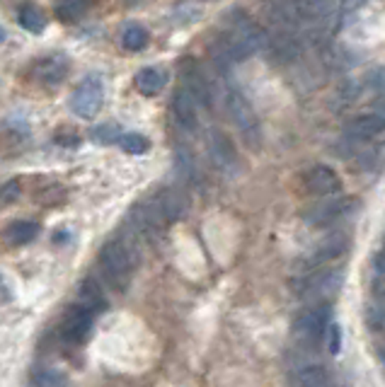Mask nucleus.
I'll return each instance as SVG.
<instances>
[{
	"instance_id": "obj_30",
	"label": "nucleus",
	"mask_w": 385,
	"mask_h": 387,
	"mask_svg": "<svg viewBox=\"0 0 385 387\" xmlns=\"http://www.w3.org/2000/svg\"><path fill=\"white\" fill-rule=\"evenodd\" d=\"M383 303L373 305V308L366 313V320H368V324L373 329H383L385 327V298H380Z\"/></svg>"
},
{
	"instance_id": "obj_24",
	"label": "nucleus",
	"mask_w": 385,
	"mask_h": 387,
	"mask_svg": "<svg viewBox=\"0 0 385 387\" xmlns=\"http://www.w3.org/2000/svg\"><path fill=\"white\" fill-rule=\"evenodd\" d=\"M121 129H119L117 124H102L97 126V129H92V134H90V138L95 140V143L99 145H114L121 140Z\"/></svg>"
},
{
	"instance_id": "obj_34",
	"label": "nucleus",
	"mask_w": 385,
	"mask_h": 387,
	"mask_svg": "<svg viewBox=\"0 0 385 387\" xmlns=\"http://www.w3.org/2000/svg\"><path fill=\"white\" fill-rule=\"evenodd\" d=\"M383 244H385V240H383ZM383 249H385V247H383Z\"/></svg>"
},
{
	"instance_id": "obj_31",
	"label": "nucleus",
	"mask_w": 385,
	"mask_h": 387,
	"mask_svg": "<svg viewBox=\"0 0 385 387\" xmlns=\"http://www.w3.org/2000/svg\"><path fill=\"white\" fill-rule=\"evenodd\" d=\"M327 346H330V353H339L342 334H339V324L337 322H330V327H327Z\"/></svg>"
},
{
	"instance_id": "obj_5",
	"label": "nucleus",
	"mask_w": 385,
	"mask_h": 387,
	"mask_svg": "<svg viewBox=\"0 0 385 387\" xmlns=\"http://www.w3.org/2000/svg\"><path fill=\"white\" fill-rule=\"evenodd\" d=\"M104 102V85L99 75H88L83 83L75 87L73 97H70V109L80 116V119H92Z\"/></svg>"
},
{
	"instance_id": "obj_9",
	"label": "nucleus",
	"mask_w": 385,
	"mask_h": 387,
	"mask_svg": "<svg viewBox=\"0 0 385 387\" xmlns=\"http://www.w3.org/2000/svg\"><path fill=\"white\" fill-rule=\"evenodd\" d=\"M206 150L211 163L216 165L221 172H235L237 169V155L235 148H233V140L228 138L223 131L211 129L206 134Z\"/></svg>"
},
{
	"instance_id": "obj_19",
	"label": "nucleus",
	"mask_w": 385,
	"mask_h": 387,
	"mask_svg": "<svg viewBox=\"0 0 385 387\" xmlns=\"http://www.w3.org/2000/svg\"><path fill=\"white\" fill-rule=\"evenodd\" d=\"M165 80L168 78L160 68H141L136 73V87L150 97V94H158L165 87Z\"/></svg>"
},
{
	"instance_id": "obj_8",
	"label": "nucleus",
	"mask_w": 385,
	"mask_h": 387,
	"mask_svg": "<svg viewBox=\"0 0 385 387\" xmlns=\"http://www.w3.org/2000/svg\"><path fill=\"white\" fill-rule=\"evenodd\" d=\"M303 189L308 193H315V196H335L337 191H342V179L337 177V172L327 165H315V167L306 169L303 172Z\"/></svg>"
},
{
	"instance_id": "obj_14",
	"label": "nucleus",
	"mask_w": 385,
	"mask_h": 387,
	"mask_svg": "<svg viewBox=\"0 0 385 387\" xmlns=\"http://www.w3.org/2000/svg\"><path fill=\"white\" fill-rule=\"evenodd\" d=\"M92 329V313H88L80 305H70L68 313L63 315V334L68 342L83 344L90 337Z\"/></svg>"
},
{
	"instance_id": "obj_23",
	"label": "nucleus",
	"mask_w": 385,
	"mask_h": 387,
	"mask_svg": "<svg viewBox=\"0 0 385 387\" xmlns=\"http://www.w3.org/2000/svg\"><path fill=\"white\" fill-rule=\"evenodd\" d=\"M20 25L25 27L27 32H32V34H39V32H44L46 27V17L39 12V8L34 6H22L20 8Z\"/></svg>"
},
{
	"instance_id": "obj_26",
	"label": "nucleus",
	"mask_w": 385,
	"mask_h": 387,
	"mask_svg": "<svg viewBox=\"0 0 385 387\" xmlns=\"http://www.w3.org/2000/svg\"><path fill=\"white\" fill-rule=\"evenodd\" d=\"M119 143H121V148L126 150L128 155H144V153H148V148H150V140L141 134H124Z\"/></svg>"
},
{
	"instance_id": "obj_29",
	"label": "nucleus",
	"mask_w": 385,
	"mask_h": 387,
	"mask_svg": "<svg viewBox=\"0 0 385 387\" xmlns=\"http://www.w3.org/2000/svg\"><path fill=\"white\" fill-rule=\"evenodd\" d=\"M373 293L385 298V249L373 259Z\"/></svg>"
},
{
	"instance_id": "obj_33",
	"label": "nucleus",
	"mask_w": 385,
	"mask_h": 387,
	"mask_svg": "<svg viewBox=\"0 0 385 387\" xmlns=\"http://www.w3.org/2000/svg\"><path fill=\"white\" fill-rule=\"evenodd\" d=\"M6 39V32H3V27H0V41Z\"/></svg>"
},
{
	"instance_id": "obj_2",
	"label": "nucleus",
	"mask_w": 385,
	"mask_h": 387,
	"mask_svg": "<svg viewBox=\"0 0 385 387\" xmlns=\"http://www.w3.org/2000/svg\"><path fill=\"white\" fill-rule=\"evenodd\" d=\"M339 288H342L339 269H317V271H310L303 278H298V281H293V291H296L298 298L310 300L313 305H322Z\"/></svg>"
},
{
	"instance_id": "obj_16",
	"label": "nucleus",
	"mask_w": 385,
	"mask_h": 387,
	"mask_svg": "<svg viewBox=\"0 0 385 387\" xmlns=\"http://www.w3.org/2000/svg\"><path fill=\"white\" fill-rule=\"evenodd\" d=\"M172 119H175V124H177L179 129H184V131H194V129H197V124H199V119H197V102H194L182 87H177V90H175V94H172Z\"/></svg>"
},
{
	"instance_id": "obj_28",
	"label": "nucleus",
	"mask_w": 385,
	"mask_h": 387,
	"mask_svg": "<svg viewBox=\"0 0 385 387\" xmlns=\"http://www.w3.org/2000/svg\"><path fill=\"white\" fill-rule=\"evenodd\" d=\"M88 10L85 3H78V0H68V3H59L56 6V17H61L63 22H75L83 17V12Z\"/></svg>"
},
{
	"instance_id": "obj_6",
	"label": "nucleus",
	"mask_w": 385,
	"mask_h": 387,
	"mask_svg": "<svg viewBox=\"0 0 385 387\" xmlns=\"http://www.w3.org/2000/svg\"><path fill=\"white\" fill-rule=\"evenodd\" d=\"M330 327V305H310L293 322V334L306 344H317Z\"/></svg>"
},
{
	"instance_id": "obj_11",
	"label": "nucleus",
	"mask_w": 385,
	"mask_h": 387,
	"mask_svg": "<svg viewBox=\"0 0 385 387\" xmlns=\"http://www.w3.org/2000/svg\"><path fill=\"white\" fill-rule=\"evenodd\" d=\"M380 134H385V114L383 112H371V114H359L344 124V136L351 140H373Z\"/></svg>"
},
{
	"instance_id": "obj_10",
	"label": "nucleus",
	"mask_w": 385,
	"mask_h": 387,
	"mask_svg": "<svg viewBox=\"0 0 385 387\" xmlns=\"http://www.w3.org/2000/svg\"><path fill=\"white\" fill-rule=\"evenodd\" d=\"M182 90L197 102V105L211 107V100H213L211 85H208L206 75L199 68L197 61H187V63L182 65Z\"/></svg>"
},
{
	"instance_id": "obj_13",
	"label": "nucleus",
	"mask_w": 385,
	"mask_h": 387,
	"mask_svg": "<svg viewBox=\"0 0 385 387\" xmlns=\"http://www.w3.org/2000/svg\"><path fill=\"white\" fill-rule=\"evenodd\" d=\"M68 73V59L63 54H49L44 59H39L32 68V78L37 83L46 85V87H56L66 80Z\"/></svg>"
},
{
	"instance_id": "obj_17",
	"label": "nucleus",
	"mask_w": 385,
	"mask_h": 387,
	"mask_svg": "<svg viewBox=\"0 0 385 387\" xmlns=\"http://www.w3.org/2000/svg\"><path fill=\"white\" fill-rule=\"evenodd\" d=\"M150 201H153L155 209L160 211L165 223H172V220L182 218L184 209H187V201H184V196L177 191V189H160Z\"/></svg>"
},
{
	"instance_id": "obj_32",
	"label": "nucleus",
	"mask_w": 385,
	"mask_h": 387,
	"mask_svg": "<svg viewBox=\"0 0 385 387\" xmlns=\"http://www.w3.org/2000/svg\"><path fill=\"white\" fill-rule=\"evenodd\" d=\"M17 193H20V184H17V182H8L6 187L0 189V199H3V201L17 199Z\"/></svg>"
},
{
	"instance_id": "obj_21",
	"label": "nucleus",
	"mask_w": 385,
	"mask_h": 387,
	"mask_svg": "<svg viewBox=\"0 0 385 387\" xmlns=\"http://www.w3.org/2000/svg\"><path fill=\"white\" fill-rule=\"evenodd\" d=\"M39 235V225L32 220H15L10 228L6 230V240L10 244H27Z\"/></svg>"
},
{
	"instance_id": "obj_27",
	"label": "nucleus",
	"mask_w": 385,
	"mask_h": 387,
	"mask_svg": "<svg viewBox=\"0 0 385 387\" xmlns=\"http://www.w3.org/2000/svg\"><path fill=\"white\" fill-rule=\"evenodd\" d=\"M175 160H177V169L182 172L184 179H189V182H197L199 179V169H197V163H194V155L189 153V150H177V155H175Z\"/></svg>"
},
{
	"instance_id": "obj_1",
	"label": "nucleus",
	"mask_w": 385,
	"mask_h": 387,
	"mask_svg": "<svg viewBox=\"0 0 385 387\" xmlns=\"http://www.w3.org/2000/svg\"><path fill=\"white\" fill-rule=\"evenodd\" d=\"M99 266L107 281L121 291L134 276V269L139 266V249H136L134 235L126 230L124 235H117L109 242H104L99 249Z\"/></svg>"
},
{
	"instance_id": "obj_18",
	"label": "nucleus",
	"mask_w": 385,
	"mask_h": 387,
	"mask_svg": "<svg viewBox=\"0 0 385 387\" xmlns=\"http://www.w3.org/2000/svg\"><path fill=\"white\" fill-rule=\"evenodd\" d=\"M346 244H349V240L344 238V235H332V238H327L325 242H320L315 249H313V254L306 259L308 266H322V264L332 262V259L342 257L346 249Z\"/></svg>"
},
{
	"instance_id": "obj_25",
	"label": "nucleus",
	"mask_w": 385,
	"mask_h": 387,
	"mask_svg": "<svg viewBox=\"0 0 385 387\" xmlns=\"http://www.w3.org/2000/svg\"><path fill=\"white\" fill-rule=\"evenodd\" d=\"M32 382H34V387H63L66 377H63V373H59V370L39 368V370H34V375H32Z\"/></svg>"
},
{
	"instance_id": "obj_20",
	"label": "nucleus",
	"mask_w": 385,
	"mask_h": 387,
	"mask_svg": "<svg viewBox=\"0 0 385 387\" xmlns=\"http://www.w3.org/2000/svg\"><path fill=\"white\" fill-rule=\"evenodd\" d=\"M80 308H85L88 313H95V310H102L104 308V293L102 288L97 286V283L92 281V278H85L83 283H80Z\"/></svg>"
},
{
	"instance_id": "obj_22",
	"label": "nucleus",
	"mask_w": 385,
	"mask_h": 387,
	"mask_svg": "<svg viewBox=\"0 0 385 387\" xmlns=\"http://www.w3.org/2000/svg\"><path fill=\"white\" fill-rule=\"evenodd\" d=\"M121 44H124V49H126V51L146 49V44H148V32H146L141 25H136V22H131V25L124 27Z\"/></svg>"
},
{
	"instance_id": "obj_7",
	"label": "nucleus",
	"mask_w": 385,
	"mask_h": 387,
	"mask_svg": "<svg viewBox=\"0 0 385 387\" xmlns=\"http://www.w3.org/2000/svg\"><path fill=\"white\" fill-rule=\"evenodd\" d=\"M351 204H354V199H344V196L325 199L303 211V220L308 225H315V228H325V225H332L335 220H339L351 209Z\"/></svg>"
},
{
	"instance_id": "obj_3",
	"label": "nucleus",
	"mask_w": 385,
	"mask_h": 387,
	"mask_svg": "<svg viewBox=\"0 0 385 387\" xmlns=\"http://www.w3.org/2000/svg\"><path fill=\"white\" fill-rule=\"evenodd\" d=\"M226 107H228V114H230L233 124H235V129L240 131L242 138H245V143L257 148L259 140H262V129H259V119H257L255 109H252V105L247 102V97L242 92H237V90H228Z\"/></svg>"
},
{
	"instance_id": "obj_4",
	"label": "nucleus",
	"mask_w": 385,
	"mask_h": 387,
	"mask_svg": "<svg viewBox=\"0 0 385 387\" xmlns=\"http://www.w3.org/2000/svg\"><path fill=\"white\" fill-rule=\"evenodd\" d=\"M165 218L160 216V211L155 209V204L150 199L141 201L131 209L128 213V233L134 235V238H144L148 242H155V240L163 238L165 233Z\"/></svg>"
},
{
	"instance_id": "obj_15",
	"label": "nucleus",
	"mask_w": 385,
	"mask_h": 387,
	"mask_svg": "<svg viewBox=\"0 0 385 387\" xmlns=\"http://www.w3.org/2000/svg\"><path fill=\"white\" fill-rule=\"evenodd\" d=\"M293 387H332V375L320 363H303L288 373Z\"/></svg>"
},
{
	"instance_id": "obj_12",
	"label": "nucleus",
	"mask_w": 385,
	"mask_h": 387,
	"mask_svg": "<svg viewBox=\"0 0 385 387\" xmlns=\"http://www.w3.org/2000/svg\"><path fill=\"white\" fill-rule=\"evenodd\" d=\"M264 49L272 54L274 61L279 63H291L301 56V39L296 36V32L291 30H277L274 34H267V44Z\"/></svg>"
}]
</instances>
